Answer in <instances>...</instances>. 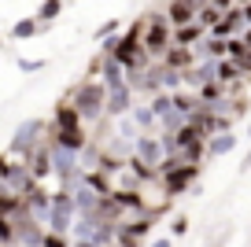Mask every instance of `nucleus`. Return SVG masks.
<instances>
[{
  "label": "nucleus",
  "instance_id": "4",
  "mask_svg": "<svg viewBox=\"0 0 251 247\" xmlns=\"http://www.w3.org/2000/svg\"><path fill=\"white\" fill-rule=\"evenodd\" d=\"M74 218H78V207H74V192H67V188L52 192V207H48L45 229H48V232H67V236H71Z\"/></svg>",
  "mask_w": 251,
  "mask_h": 247
},
{
  "label": "nucleus",
  "instance_id": "12",
  "mask_svg": "<svg viewBox=\"0 0 251 247\" xmlns=\"http://www.w3.org/2000/svg\"><path fill=\"white\" fill-rule=\"evenodd\" d=\"M133 155L137 159H144V162H151V166H159L163 162V140H159V133H137V140H133Z\"/></svg>",
  "mask_w": 251,
  "mask_h": 247
},
{
  "label": "nucleus",
  "instance_id": "25",
  "mask_svg": "<svg viewBox=\"0 0 251 247\" xmlns=\"http://www.w3.org/2000/svg\"><path fill=\"white\" fill-rule=\"evenodd\" d=\"M214 77H218V81H222V85H229V81H240V67H236V59H229V55H226V59H218V63H214Z\"/></svg>",
  "mask_w": 251,
  "mask_h": 247
},
{
  "label": "nucleus",
  "instance_id": "2",
  "mask_svg": "<svg viewBox=\"0 0 251 247\" xmlns=\"http://www.w3.org/2000/svg\"><path fill=\"white\" fill-rule=\"evenodd\" d=\"M141 48L148 52L151 63H159L170 48V23L163 11H148V19H141Z\"/></svg>",
  "mask_w": 251,
  "mask_h": 247
},
{
  "label": "nucleus",
  "instance_id": "38",
  "mask_svg": "<svg viewBox=\"0 0 251 247\" xmlns=\"http://www.w3.org/2000/svg\"><path fill=\"white\" fill-rule=\"evenodd\" d=\"M240 41H244V45L251 48V26H244V30H240Z\"/></svg>",
  "mask_w": 251,
  "mask_h": 247
},
{
  "label": "nucleus",
  "instance_id": "22",
  "mask_svg": "<svg viewBox=\"0 0 251 247\" xmlns=\"http://www.w3.org/2000/svg\"><path fill=\"white\" fill-rule=\"evenodd\" d=\"M129 118L137 122V129H141V133H155L159 129V118L151 115L148 103H133V107H129Z\"/></svg>",
  "mask_w": 251,
  "mask_h": 247
},
{
  "label": "nucleus",
  "instance_id": "43",
  "mask_svg": "<svg viewBox=\"0 0 251 247\" xmlns=\"http://www.w3.org/2000/svg\"><path fill=\"white\" fill-rule=\"evenodd\" d=\"M0 52H4V37H0Z\"/></svg>",
  "mask_w": 251,
  "mask_h": 247
},
{
  "label": "nucleus",
  "instance_id": "35",
  "mask_svg": "<svg viewBox=\"0 0 251 247\" xmlns=\"http://www.w3.org/2000/svg\"><path fill=\"white\" fill-rule=\"evenodd\" d=\"M236 67H240V74H244V77H251V48L240 55V59H236Z\"/></svg>",
  "mask_w": 251,
  "mask_h": 247
},
{
  "label": "nucleus",
  "instance_id": "45",
  "mask_svg": "<svg viewBox=\"0 0 251 247\" xmlns=\"http://www.w3.org/2000/svg\"><path fill=\"white\" fill-rule=\"evenodd\" d=\"M103 247H118V244H103Z\"/></svg>",
  "mask_w": 251,
  "mask_h": 247
},
{
  "label": "nucleus",
  "instance_id": "11",
  "mask_svg": "<svg viewBox=\"0 0 251 247\" xmlns=\"http://www.w3.org/2000/svg\"><path fill=\"white\" fill-rule=\"evenodd\" d=\"M48 140H52V144H59V148H71V151H78V155L89 148L85 125H71V129H55V125H48Z\"/></svg>",
  "mask_w": 251,
  "mask_h": 247
},
{
  "label": "nucleus",
  "instance_id": "26",
  "mask_svg": "<svg viewBox=\"0 0 251 247\" xmlns=\"http://www.w3.org/2000/svg\"><path fill=\"white\" fill-rule=\"evenodd\" d=\"M111 122H115V140H126V144H133V140H137V133H141V129H137V122H133L129 115L111 118Z\"/></svg>",
  "mask_w": 251,
  "mask_h": 247
},
{
  "label": "nucleus",
  "instance_id": "6",
  "mask_svg": "<svg viewBox=\"0 0 251 247\" xmlns=\"http://www.w3.org/2000/svg\"><path fill=\"white\" fill-rule=\"evenodd\" d=\"M111 203H115L118 210H122V218H137V214H151V203H148V196L141 192V188H122V185H115V192H111Z\"/></svg>",
  "mask_w": 251,
  "mask_h": 247
},
{
  "label": "nucleus",
  "instance_id": "9",
  "mask_svg": "<svg viewBox=\"0 0 251 247\" xmlns=\"http://www.w3.org/2000/svg\"><path fill=\"white\" fill-rule=\"evenodd\" d=\"M133 89H129V81H118V85H107V100H103V118H122L129 115V107H133Z\"/></svg>",
  "mask_w": 251,
  "mask_h": 247
},
{
  "label": "nucleus",
  "instance_id": "42",
  "mask_svg": "<svg viewBox=\"0 0 251 247\" xmlns=\"http://www.w3.org/2000/svg\"><path fill=\"white\" fill-rule=\"evenodd\" d=\"M71 247H93V244H85V240H71Z\"/></svg>",
  "mask_w": 251,
  "mask_h": 247
},
{
  "label": "nucleus",
  "instance_id": "39",
  "mask_svg": "<svg viewBox=\"0 0 251 247\" xmlns=\"http://www.w3.org/2000/svg\"><path fill=\"white\" fill-rule=\"evenodd\" d=\"M240 11H244V26H251V4H244Z\"/></svg>",
  "mask_w": 251,
  "mask_h": 247
},
{
  "label": "nucleus",
  "instance_id": "44",
  "mask_svg": "<svg viewBox=\"0 0 251 247\" xmlns=\"http://www.w3.org/2000/svg\"><path fill=\"white\" fill-rule=\"evenodd\" d=\"M248 140H251V125H248Z\"/></svg>",
  "mask_w": 251,
  "mask_h": 247
},
{
  "label": "nucleus",
  "instance_id": "20",
  "mask_svg": "<svg viewBox=\"0 0 251 247\" xmlns=\"http://www.w3.org/2000/svg\"><path fill=\"white\" fill-rule=\"evenodd\" d=\"M163 15H166V23H170V30L174 26H185V23H196V11L188 8L185 0H170V8H166Z\"/></svg>",
  "mask_w": 251,
  "mask_h": 247
},
{
  "label": "nucleus",
  "instance_id": "40",
  "mask_svg": "<svg viewBox=\"0 0 251 247\" xmlns=\"http://www.w3.org/2000/svg\"><path fill=\"white\" fill-rule=\"evenodd\" d=\"M185 4H188V8H192V11H200V8H203V4H207V0H185Z\"/></svg>",
  "mask_w": 251,
  "mask_h": 247
},
{
  "label": "nucleus",
  "instance_id": "24",
  "mask_svg": "<svg viewBox=\"0 0 251 247\" xmlns=\"http://www.w3.org/2000/svg\"><path fill=\"white\" fill-rule=\"evenodd\" d=\"M155 77H159V89L163 93H177L181 89V70H170L163 63H155Z\"/></svg>",
  "mask_w": 251,
  "mask_h": 247
},
{
  "label": "nucleus",
  "instance_id": "41",
  "mask_svg": "<svg viewBox=\"0 0 251 247\" xmlns=\"http://www.w3.org/2000/svg\"><path fill=\"white\" fill-rule=\"evenodd\" d=\"M240 170H251V151H248V159L240 162Z\"/></svg>",
  "mask_w": 251,
  "mask_h": 247
},
{
  "label": "nucleus",
  "instance_id": "23",
  "mask_svg": "<svg viewBox=\"0 0 251 247\" xmlns=\"http://www.w3.org/2000/svg\"><path fill=\"white\" fill-rule=\"evenodd\" d=\"M63 8H67V0H41L37 11H33V19H37V23H48V26H52L55 19L63 15Z\"/></svg>",
  "mask_w": 251,
  "mask_h": 247
},
{
  "label": "nucleus",
  "instance_id": "14",
  "mask_svg": "<svg viewBox=\"0 0 251 247\" xmlns=\"http://www.w3.org/2000/svg\"><path fill=\"white\" fill-rule=\"evenodd\" d=\"M81 185H85L89 192H96V196H111L115 192V177L103 173V170H96V166H85V170H81Z\"/></svg>",
  "mask_w": 251,
  "mask_h": 247
},
{
  "label": "nucleus",
  "instance_id": "31",
  "mask_svg": "<svg viewBox=\"0 0 251 247\" xmlns=\"http://www.w3.org/2000/svg\"><path fill=\"white\" fill-rule=\"evenodd\" d=\"M41 247H71V236H67V232H48V229H45Z\"/></svg>",
  "mask_w": 251,
  "mask_h": 247
},
{
  "label": "nucleus",
  "instance_id": "13",
  "mask_svg": "<svg viewBox=\"0 0 251 247\" xmlns=\"http://www.w3.org/2000/svg\"><path fill=\"white\" fill-rule=\"evenodd\" d=\"M236 148V133L226 129V133H211L203 140V159H226L229 151Z\"/></svg>",
  "mask_w": 251,
  "mask_h": 247
},
{
  "label": "nucleus",
  "instance_id": "17",
  "mask_svg": "<svg viewBox=\"0 0 251 247\" xmlns=\"http://www.w3.org/2000/svg\"><path fill=\"white\" fill-rule=\"evenodd\" d=\"M45 30H52L48 23H37L33 15H23V19H15L11 23V33L8 37L11 41H30V37H37V33H45Z\"/></svg>",
  "mask_w": 251,
  "mask_h": 247
},
{
  "label": "nucleus",
  "instance_id": "16",
  "mask_svg": "<svg viewBox=\"0 0 251 247\" xmlns=\"http://www.w3.org/2000/svg\"><path fill=\"white\" fill-rule=\"evenodd\" d=\"M126 173L137 181V185H151V181H159V170L151 166V162H144V159H137V155H126Z\"/></svg>",
  "mask_w": 251,
  "mask_h": 247
},
{
  "label": "nucleus",
  "instance_id": "32",
  "mask_svg": "<svg viewBox=\"0 0 251 247\" xmlns=\"http://www.w3.org/2000/svg\"><path fill=\"white\" fill-rule=\"evenodd\" d=\"M48 59H26V55H19V70L23 74H37V70H45Z\"/></svg>",
  "mask_w": 251,
  "mask_h": 247
},
{
  "label": "nucleus",
  "instance_id": "18",
  "mask_svg": "<svg viewBox=\"0 0 251 247\" xmlns=\"http://www.w3.org/2000/svg\"><path fill=\"white\" fill-rule=\"evenodd\" d=\"M159 63H163V67H170V70H188L192 63H196V52H192V48H181V45H170Z\"/></svg>",
  "mask_w": 251,
  "mask_h": 247
},
{
  "label": "nucleus",
  "instance_id": "29",
  "mask_svg": "<svg viewBox=\"0 0 251 247\" xmlns=\"http://www.w3.org/2000/svg\"><path fill=\"white\" fill-rule=\"evenodd\" d=\"M248 52V45L240 41V33H233V37H226V55L229 59H240V55Z\"/></svg>",
  "mask_w": 251,
  "mask_h": 247
},
{
  "label": "nucleus",
  "instance_id": "27",
  "mask_svg": "<svg viewBox=\"0 0 251 247\" xmlns=\"http://www.w3.org/2000/svg\"><path fill=\"white\" fill-rule=\"evenodd\" d=\"M148 107H151V115H155V118L170 115V107H174V103H170V93H163V89H159V93H151V96H148Z\"/></svg>",
  "mask_w": 251,
  "mask_h": 247
},
{
  "label": "nucleus",
  "instance_id": "5",
  "mask_svg": "<svg viewBox=\"0 0 251 247\" xmlns=\"http://www.w3.org/2000/svg\"><path fill=\"white\" fill-rule=\"evenodd\" d=\"M45 137H48V122H41V118H30V122H23V125L15 129V137L8 140V155H15V159H26V155H30Z\"/></svg>",
  "mask_w": 251,
  "mask_h": 247
},
{
  "label": "nucleus",
  "instance_id": "3",
  "mask_svg": "<svg viewBox=\"0 0 251 247\" xmlns=\"http://www.w3.org/2000/svg\"><path fill=\"white\" fill-rule=\"evenodd\" d=\"M200 173H203V166L200 162H181V166H174L170 173H163L159 177V188H163V199H177V196L192 192L200 181Z\"/></svg>",
  "mask_w": 251,
  "mask_h": 247
},
{
  "label": "nucleus",
  "instance_id": "10",
  "mask_svg": "<svg viewBox=\"0 0 251 247\" xmlns=\"http://www.w3.org/2000/svg\"><path fill=\"white\" fill-rule=\"evenodd\" d=\"M23 162H26V170H30V177H33V181H41V185H45V181L52 177V151H48V137L41 140V144L33 148V151L26 155Z\"/></svg>",
  "mask_w": 251,
  "mask_h": 247
},
{
  "label": "nucleus",
  "instance_id": "34",
  "mask_svg": "<svg viewBox=\"0 0 251 247\" xmlns=\"http://www.w3.org/2000/svg\"><path fill=\"white\" fill-rule=\"evenodd\" d=\"M118 26H122V19H107L103 26H96L93 37H96V41H103V37H111V33H118Z\"/></svg>",
  "mask_w": 251,
  "mask_h": 247
},
{
  "label": "nucleus",
  "instance_id": "8",
  "mask_svg": "<svg viewBox=\"0 0 251 247\" xmlns=\"http://www.w3.org/2000/svg\"><path fill=\"white\" fill-rule=\"evenodd\" d=\"M30 181H33V177H30V170H26L23 159H15V155H8V151H0V185L11 188V192H23Z\"/></svg>",
  "mask_w": 251,
  "mask_h": 247
},
{
  "label": "nucleus",
  "instance_id": "36",
  "mask_svg": "<svg viewBox=\"0 0 251 247\" xmlns=\"http://www.w3.org/2000/svg\"><path fill=\"white\" fill-rule=\"evenodd\" d=\"M148 247H174V236H155Z\"/></svg>",
  "mask_w": 251,
  "mask_h": 247
},
{
  "label": "nucleus",
  "instance_id": "15",
  "mask_svg": "<svg viewBox=\"0 0 251 247\" xmlns=\"http://www.w3.org/2000/svg\"><path fill=\"white\" fill-rule=\"evenodd\" d=\"M203 37H207V30L200 23H185V26H174L170 30V45H181V48H196Z\"/></svg>",
  "mask_w": 251,
  "mask_h": 247
},
{
  "label": "nucleus",
  "instance_id": "30",
  "mask_svg": "<svg viewBox=\"0 0 251 247\" xmlns=\"http://www.w3.org/2000/svg\"><path fill=\"white\" fill-rule=\"evenodd\" d=\"M166 236H174V240L188 236V218H185V214H174V218H170V232H166Z\"/></svg>",
  "mask_w": 251,
  "mask_h": 247
},
{
  "label": "nucleus",
  "instance_id": "46",
  "mask_svg": "<svg viewBox=\"0 0 251 247\" xmlns=\"http://www.w3.org/2000/svg\"><path fill=\"white\" fill-rule=\"evenodd\" d=\"M218 247H222V244H218Z\"/></svg>",
  "mask_w": 251,
  "mask_h": 247
},
{
  "label": "nucleus",
  "instance_id": "28",
  "mask_svg": "<svg viewBox=\"0 0 251 247\" xmlns=\"http://www.w3.org/2000/svg\"><path fill=\"white\" fill-rule=\"evenodd\" d=\"M218 19H222V11H218V8H214V4H203V8H200V11H196V23H200V26H203V30H211V26H214V23H218Z\"/></svg>",
  "mask_w": 251,
  "mask_h": 247
},
{
  "label": "nucleus",
  "instance_id": "19",
  "mask_svg": "<svg viewBox=\"0 0 251 247\" xmlns=\"http://www.w3.org/2000/svg\"><path fill=\"white\" fill-rule=\"evenodd\" d=\"M170 103H174V111H177L181 118H192L200 111V100H196V93H185V89H177V93H170Z\"/></svg>",
  "mask_w": 251,
  "mask_h": 247
},
{
  "label": "nucleus",
  "instance_id": "37",
  "mask_svg": "<svg viewBox=\"0 0 251 247\" xmlns=\"http://www.w3.org/2000/svg\"><path fill=\"white\" fill-rule=\"evenodd\" d=\"M207 4H214V8H218V11H226V8H233L236 0H207Z\"/></svg>",
  "mask_w": 251,
  "mask_h": 247
},
{
  "label": "nucleus",
  "instance_id": "1",
  "mask_svg": "<svg viewBox=\"0 0 251 247\" xmlns=\"http://www.w3.org/2000/svg\"><path fill=\"white\" fill-rule=\"evenodd\" d=\"M74 103V111L81 115V122H103V100H107V85H103L100 77H85L74 85V93L67 96Z\"/></svg>",
  "mask_w": 251,
  "mask_h": 247
},
{
  "label": "nucleus",
  "instance_id": "21",
  "mask_svg": "<svg viewBox=\"0 0 251 247\" xmlns=\"http://www.w3.org/2000/svg\"><path fill=\"white\" fill-rule=\"evenodd\" d=\"M96 77H100L103 85H118V81H126V70H122V63H115L111 55L100 52V74Z\"/></svg>",
  "mask_w": 251,
  "mask_h": 247
},
{
  "label": "nucleus",
  "instance_id": "7",
  "mask_svg": "<svg viewBox=\"0 0 251 247\" xmlns=\"http://www.w3.org/2000/svg\"><path fill=\"white\" fill-rule=\"evenodd\" d=\"M174 148L185 162H203V137L192 122H185L181 129H174Z\"/></svg>",
  "mask_w": 251,
  "mask_h": 247
},
{
  "label": "nucleus",
  "instance_id": "33",
  "mask_svg": "<svg viewBox=\"0 0 251 247\" xmlns=\"http://www.w3.org/2000/svg\"><path fill=\"white\" fill-rule=\"evenodd\" d=\"M251 115V100L248 96H233V118L240 122V118H248Z\"/></svg>",
  "mask_w": 251,
  "mask_h": 247
}]
</instances>
